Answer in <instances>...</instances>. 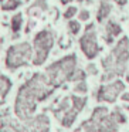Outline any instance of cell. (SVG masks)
Instances as JSON below:
<instances>
[{"instance_id":"obj_1","label":"cell","mask_w":129,"mask_h":132,"mask_svg":"<svg viewBox=\"0 0 129 132\" xmlns=\"http://www.w3.org/2000/svg\"><path fill=\"white\" fill-rule=\"evenodd\" d=\"M75 68V55H68V57H64L63 60L54 63L53 65L48 67L47 72H48V77L51 84L54 85H60L63 81L71 78V74Z\"/></svg>"},{"instance_id":"obj_2","label":"cell","mask_w":129,"mask_h":132,"mask_svg":"<svg viewBox=\"0 0 129 132\" xmlns=\"http://www.w3.org/2000/svg\"><path fill=\"white\" fill-rule=\"evenodd\" d=\"M30 57H31V47H30L29 43H21L17 44V46H13L7 51L6 65L9 68L14 70L20 65H24Z\"/></svg>"},{"instance_id":"obj_3","label":"cell","mask_w":129,"mask_h":132,"mask_svg":"<svg viewBox=\"0 0 129 132\" xmlns=\"http://www.w3.org/2000/svg\"><path fill=\"white\" fill-rule=\"evenodd\" d=\"M54 38H53V33L48 30H43L34 37V47H36V58L34 64L40 65L46 61L47 55H48L50 48L53 47Z\"/></svg>"},{"instance_id":"obj_4","label":"cell","mask_w":129,"mask_h":132,"mask_svg":"<svg viewBox=\"0 0 129 132\" xmlns=\"http://www.w3.org/2000/svg\"><path fill=\"white\" fill-rule=\"evenodd\" d=\"M80 44H81V48H82L84 54L88 58H94L98 54L99 47H98V43H97V33H95L94 24L87 26L85 33H84V36L80 40Z\"/></svg>"},{"instance_id":"obj_5","label":"cell","mask_w":129,"mask_h":132,"mask_svg":"<svg viewBox=\"0 0 129 132\" xmlns=\"http://www.w3.org/2000/svg\"><path fill=\"white\" fill-rule=\"evenodd\" d=\"M122 89H123V84L121 82V81H116V82H114L112 85L102 87V88L99 89L98 98H99V100H106V101H114L115 97H116Z\"/></svg>"},{"instance_id":"obj_6","label":"cell","mask_w":129,"mask_h":132,"mask_svg":"<svg viewBox=\"0 0 129 132\" xmlns=\"http://www.w3.org/2000/svg\"><path fill=\"white\" fill-rule=\"evenodd\" d=\"M121 33H122V27L118 23L109 21V23L106 24V36H108V37H106V41H108V43H112L115 36H119Z\"/></svg>"},{"instance_id":"obj_7","label":"cell","mask_w":129,"mask_h":132,"mask_svg":"<svg viewBox=\"0 0 129 132\" xmlns=\"http://www.w3.org/2000/svg\"><path fill=\"white\" fill-rule=\"evenodd\" d=\"M109 13H111V4H109V2H108V0H102V2H101V4H99L98 16H97L98 21L105 20V19L108 17V14H109Z\"/></svg>"},{"instance_id":"obj_8","label":"cell","mask_w":129,"mask_h":132,"mask_svg":"<svg viewBox=\"0 0 129 132\" xmlns=\"http://www.w3.org/2000/svg\"><path fill=\"white\" fill-rule=\"evenodd\" d=\"M21 21H23V16H21L20 13H17L16 16H13V19H12V30H13V33H14L13 37H17V33L20 31V29H21Z\"/></svg>"},{"instance_id":"obj_9","label":"cell","mask_w":129,"mask_h":132,"mask_svg":"<svg viewBox=\"0 0 129 132\" xmlns=\"http://www.w3.org/2000/svg\"><path fill=\"white\" fill-rule=\"evenodd\" d=\"M10 88V81L6 77H0V98L3 100L4 94L7 92V89Z\"/></svg>"},{"instance_id":"obj_10","label":"cell","mask_w":129,"mask_h":132,"mask_svg":"<svg viewBox=\"0 0 129 132\" xmlns=\"http://www.w3.org/2000/svg\"><path fill=\"white\" fill-rule=\"evenodd\" d=\"M20 4H21V0H7L6 3L2 6V9L3 10H14V9H17Z\"/></svg>"},{"instance_id":"obj_11","label":"cell","mask_w":129,"mask_h":132,"mask_svg":"<svg viewBox=\"0 0 129 132\" xmlns=\"http://www.w3.org/2000/svg\"><path fill=\"white\" fill-rule=\"evenodd\" d=\"M68 29H70V31H71L72 34H78V31H80V29H81V24L78 23V21H70Z\"/></svg>"},{"instance_id":"obj_12","label":"cell","mask_w":129,"mask_h":132,"mask_svg":"<svg viewBox=\"0 0 129 132\" xmlns=\"http://www.w3.org/2000/svg\"><path fill=\"white\" fill-rule=\"evenodd\" d=\"M75 13H77V7H68V9L65 10V13H64V17L71 19L72 16H75Z\"/></svg>"},{"instance_id":"obj_13","label":"cell","mask_w":129,"mask_h":132,"mask_svg":"<svg viewBox=\"0 0 129 132\" xmlns=\"http://www.w3.org/2000/svg\"><path fill=\"white\" fill-rule=\"evenodd\" d=\"M78 17H80L81 21H85V20H88V19H89V13L87 12V10H82V12H80Z\"/></svg>"},{"instance_id":"obj_14","label":"cell","mask_w":129,"mask_h":132,"mask_svg":"<svg viewBox=\"0 0 129 132\" xmlns=\"http://www.w3.org/2000/svg\"><path fill=\"white\" fill-rule=\"evenodd\" d=\"M87 89V87H85V82H81L78 87H75V91H81V92H84Z\"/></svg>"},{"instance_id":"obj_15","label":"cell","mask_w":129,"mask_h":132,"mask_svg":"<svg viewBox=\"0 0 129 132\" xmlns=\"http://www.w3.org/2000/svg\"><path fill=\"white\" fill-rule=\"evenodd\" d=\"M115 2H116L119 6H125V4H126V0H115Z\"/></svg>"},{"instance_id":"obj_16","label":"cell","mask_w":129,"mask_h":132,"mask_svg":"<svg viewBox=\"0 0 129 132\" xmlns=\"http://www.w3.org/2000/svg\"><path fill=\"white\" fill-rule=\"evenodd\" d=\"M89 72H92V74H95V72H97V71H95V67L94 65H89Z\"/></svg>"},{"instance_id":"obj_17","label":"cell","mask_w":129,"mask_h":132,"mask_svg":"<svg viewBox=\"0 0 129 132\" xmlns=\"http://www.w3.org/2000/svg\"><path fill=\"white\" fill-rule=\"evenodd\" d=\"M70 2H72V0H61V3L63 4H67V3H70Z\"/></svg>"},{"instance_id":"obj_18","label":"cell","mask_w":129,"mask_h":132,"mask_svg":"<svg viewBox=\"0 0 129 132\" xmlns=\"http://www.w3.org/2000/svg\"><path fill=\"white\" fill-rule=\"evenodd\" d=\"M123 100H125V101H129V94H125V95H123Z\"/></svg>"},{"instance_id":"obj_19","label":"cell","mask_w":129,"mask_h":132,"mask_svg":"<svg viewBox=\"0 0 129 132\" xmlns=\"http://www.w3.org/2000/svg\"><path fill=\"white\" fill-rule=\"evenodd\" d=\"M78 2H84V0H78Z\"/></svg>"},{"instance_id":"obj_20","label":"cell","mask_w":129,"mask_h":132,"mask_svg":"<svg viewBox=\"0 0 129 132\" xmlns=\"http://www.w3.org/2000/svg\"><path fill=\"white\" fill-rule=\"evenodd\" d=\"M2 2H3V0H0V3H2Z\"/></svg>"}]
</instances>
